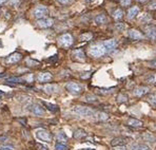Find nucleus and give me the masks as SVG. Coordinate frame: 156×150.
Returning <instances> with one entry per match:
<instances>
[{
    "instance_id": "f257e3e1",
    "label": "nucleus",
    "mask_w": 156,
    "mask_h": 150,
    "mask_svg": "<svg viewBox=\"0 0 156 150\" xmlns=\"http://www.w3.org/2000/svg\"><path fill=\"white\" fill-rule=\"evenodd\" d=\"M107 53L106 48L104 47L102 43H95V45H92L89 49V54H90L92 57L94 58H99L104 56V54Z\"/></svg>"
},
{
    "instance_id": "f03ea898",
    "label": "nucleus",
    "mask_w": 156,
    "mask_h": 150,
    "mask_svg": "<svg viewBox=\"0 0 156 150\" xmlns=\"http://www.w3.org/2000/svg\"><path fill=\"white\" fill-rule=\"evenodd\" d=\"M73 112L79 114V115H82V116H95L96 112L94 111L93 109L89 108V107H85V106H74L73 107Z\"/></svg>"
},
{
    "instance_id": "7ed1b4c3",
    "label": "nucleus",
    "mask_w": 156,
    "mask_h": 150,
    "mask_svg": "<svg viewBox=\"0 0 156 150\" xmlns=\"http://www.w3.org/2000/svg\"><path fill=\"white\" fill-rule=\"evenodd\" d=\"M35 135L41 142H47V143L52 142V139H53L52 134L50 133L48 130H45V129H39V130H37Z\"/></svg>"
},
{
    "instance_id": "20e7f679",
    "label": "nucleus",
    "mask_w": 156,
    "mask_h": 150,
    "mask_svg": "<svg viewBox=\"0 0 156 150\" xmlns=\"http://www.w3.org/2000/svg\"><path fill=\"white\" fill-rule=\"evenodd\" d=\"M73 41H74L73 37L70 34H63V35L59 36V38H58V43L62 48H70L73 45Z\"/></svg>"
},
{
    "instance_id": "39448f33",
    "label": "nucleus",
    "mask_w": 156,
    "mask_h": 150,
    "mask_svg": "<svg viewBox=\"0 0 156 150\" xmlns=\"http://www.w3.org/2000/svg\"><path fill=\"white\" fill-rule=\"evenodd\" d=\"M66 90L69 91V93H71V94H73V95L81 94L82 90H83V88H82L81 85H79V83H66Z\"/></svg>"
},
{
    "instance_id": "423d86ee",
    "label": "nucleus",
    "mask_w": 156,
    "mask_h": 150,
    "mask_svg": "<svg viewBox=\"0 0 156 150\" xmlns=\"http://www.w3.org/2000/svg\"><path fill=\"white\" fill-rule=\"evenodd\" d=\"M34 14V17L35 18H37V19H43V18H45L47 17V15L49 14V10L47 8V6H36L35 10H34L33 12Z\"/></svg>"
},
{
    "instance_id": "0eeeda50",
    "label": "nucleus",
    "mask_w": 156,
    "mask_h": 150,
    "mask_svg": "<svg viewBox=\"0 0 156 150\" xmlns=\"http://www.w3.org/2000/svg\"><path fill=\"white\" fill-rule=\"evenodd\" d=\"M130 142L129 137H126V136H117V137H114V139L111 141V145L113 147H119V146H125L128 143Z\"/></svg>"
},
{
    "instance_id": "6e6552de",
    "label": "nucleus",
    "mask_w": 156,
    "mask_h": 150,
    "mask_svg": "<svg viewBox=\"0 0 156 150\" xmlns=\"http://www.w3.org/2000/svg\"><path fill=\"white\" fill-rule=\"evenodd\" d=\"M72 57L76 61H80V62H85V54L81 49H77L72 52Z\"/></svg>"
},
{
    "instance_id": "1a4fd4ad",
    "label": "nucleus",
    "mask_w": 156,
    "mask_h": 150,
    "mask_svg": "<svg viewBox=\"0 0 156 150\" xmlns=\"http://www.w3.org/2000/svg\"><path fill=\"white\" fill-rule=\"evenodd\" d=\"M53 25H54V20L52 18H43V19H39L37 21V25L41 29L51 28Z\"/></svg>"
},
{
    "instance_id": "9d476101",
    "label": "nucleus",
    "mask_w": 156,
    "mask_h": 150,
    "mask_svg": "<svg viewBox=\"0 0 156 150\" xmlns=\"http://www.w3.org/2000/svg\"><path fill=\"white\" fill-rule=\"evenodd\" d=\"M29 110L33 114L38 115V116L39 115H42V114L44 113L43 108H42L40 105H38V104H32V105H30L29 106Z\"/></svg>"
},
{
    "instance_id": "9b49d317",
    "label": "nucleus",
    "mask_w": 156,
    "mask_h": 150,
    "mask_svg": "<svg viewBox=\"0 0 156 150\" xmlns=\"http://www.w3.org/2000/svg\"><path fill=\"white\" fill-rule=\"evenodd\" d=\"M52 78H53V76L50 72H41L37 75L36 79H37V81H39V83H47V81H52Z\"/></svg>"
},
{
    "instance_id": "f8f14e48",
    "label": "nucleus",
    "mask_w": 156,
    "mask_h": 150,
    "mask_svg": "<svg viewBox=\"0 0 156 150\" xmlns=\"http://www.w3.org/2000/svg\"><path fill=\"white\" fill-rule=\"evenodd\" d=\"M22 58V55L20 54V53H13V54H11V55L8 56V57H6V61L8 62V64H17V62H19L20 60H21Z\"/></svg>"
},
{
    "instance_id": "ddd939ff",
    "label": "nucleus",
    "mask_w": 156,
    "mask_h": 150,
    "mask_svg": "<svg viewBox=\"0 0 156 150\" xmlns=\"http://www.w3.org/2000/svg\"><path fill=\"white\" fill-rule=\"evenodd\" d=\"M128 35H129L130 38L134 39V40H139V39H143L145 35H143L140 31L135 30V29H131V30L128 32Z\"/></svg>"
},
{
    "instance_id": "4468645a",
    "label": "nucleus",
    "mask_w": 156,
    "mask_h": 150,
    "mask_svg": "<svg viewBox=\"0 0 156 150\" xmlns=\"http://www.w3.org/2000/svg\"><path fill=\"white\" fill-rule=\"evenodd\" d=\"M102 45L106 48L107 52H109V51H112L117 48V41L115 39H109V40H106V41L102 42Z\"/></svg>"
},
{
    "instance_id": "2eb2a0df",
    "label": "nucleus",
    "mask_w": 156,
    "mask_h": 150,
    "mask_svg": "<svg viewBox=\"0 0 156 150\" xmlns=\"http://www.w3.org/2000/svg\"><path fill=\"white\" fill-rule=\"evenodd\" d=\"M149 91H150V89H149L148 87H137L136 89H134L133 93H134V95L137 96V97H141L143 95L148 94Z\"/></svg>"
},
{
    "instance_id": "dca6fc26",
    "label": "nucleus",
    "mask_w": 156,
    "mask_h": 150,
    "mask_svg": "<svg viewBox=\"0 0 156 150\" xmlns=\"http://www.w3.org/2000/svg\"><path fill=\"white\" fill-rule=\"evenodd\" d=\"M147 31V37L152 40H156V27L155 25H149L146 28Z\"/></svg>"
},
{
    "instance_id": "f3484780",
    "label": "nucleus",
    "mask_w": 156,
    "mask_h": 150,
    "mask_svg": "<svg viewBox=\"0 0 156 150\" xmlns=\"http://www.w3.org/2000/svg\"><path fill=\"white\" fill-rule=\"evenodd\" d=\"M87 136H88V133L83 129H77L74 131V134H73V137L76 139H83Z\"/></svg>"
},
{
    "instance_id": "a211bd4d",
    "label": "nucleus",
    "mask_w": 156,
    "mask_h": 150,
    "mask_svg": "<svg viewBox=\"0 0 156 150\" xmlns=\"http://www.w3.org/2000/svg\"><path fill=\"white\" fill-rule=\"evenodd\" d=\"M42 90L48 94H53V93H56L58 91V87L56 85H45L42 87Z\"/></svg>"
},
{
    "instance_id": "6ab92c4d",
    "label": "nucleus",
    "mask_w": 156,
    "mask_h": 150,
    "mask_svg": "<svg viewBox=\"0 0 156 150\" xmlns=\"http://www.w3.org/2000/svg\"><path fill=\"white\" fill-rule=\"evenodd\" d=\"M127 123L130 127L133 128H141L143 126V123L139 120H136V118H129Z\"/></svg>"
},
{
    "instance_id": "aec40b11",
    "label": "nucleus",
    "mask_w": 156,
    "mask_h": 150,
    "mask_svg": "<svg viewBox=\"0 0 156 150\" xmlns=\"http://www.w3.org/2000/svg\"><path fill=\"white\" fill-rule=\"evenodd\" d=\"M95 117L96 120L99 121V122H106V121H108L110 118V115L108 113H106V112H96L95 114Z\"/></svg>"
},
{
    "instance_id": "412c9836",
    "label": "nucleus",
    "mask_w": 156,
    "mask_h": 150,
    "mask_svg": "<svg viewBox=\"0 0 156 150\" xmlns=\"http://www.w3.org/2000/svg\"><path fill=\"white\" fill-rule=\"evenodd\" d=\"M42 105H43L44 107L49 110V111L53 112V113H56V112H58V110H59V107H58L57 105H54V104H50V103H47V102H42Z\"/></svg>"
},
{
    "instance_id": "4be33fe9",
    "label": "nucleus",
    "mask_w": 156,
    "mask_h": 150,
    "mask_svg": "<svg viewBox=\"0 0 156 150\" xmlns=\"http://www.w3.org/2000/svg\"><path fill=\"white\" fill-rule=\"evenodd\" d=\"M138 13H139L138 6H132L129 11H128V19H133V18H135L136 15H138Z\"/></svg>"
},
{
    "instance_id": "5701e85b",
    "label": "nucleus",
    "mask_w": 156,
    "mask_h": 150,
    "mask_svg": "<svg viewBox=\"0 0 156 150\" xmlns=\"http://www.w3.org/2000/svg\"><path fill=\"white\" fill-rule=\"evenodd\" d=\"M96 25H104V23L108 22V17L104 14H100L98 16L95 17V19H94Z\"/></svg>"
},
{
    "instance_id": "b1692460",
    "label": "nucleus",
    "mask_w": 156,
    "mask_h": 150,
    "mask_svg": "<svg viewBox=\"0 0 156 150\" xmlns=\"http://www.w3.org/2000/svg\"><path fill=\"white\" fill-rule=\"evenodd\" d=\"M151 19H152V17H151L150 14H148V13H143V14L138 17V20H139V22H141V23H148Z\"/></svg>"
},
{
    "instance_id": "393cba45",
    "label": "nucleus",
    "mask_w": 156,
    "mask_h": 150,
    "mask_svg": "<svg viewBox=\"0 0 156 150\" xmlns=\"http://www.w3.org/2000/svg\"><path fill=\"white\" fill-rule=\"evenodd\" d=\"M56 139H57L58 143H66L68 141V136L66 135V133L63 132V131H60V132H58L57 135H56Z\"/></svg>"
},
{
    "instance_id": "a878e982",
    "label": "nucleus",
    "mask_w": 156,
    "mask_h": 150,
    "mask_svg": "<svg viewBox=\"0 0 156 150\" xmlns=\"http://www.w3.org/2000/svg\"><path fill=\"white\" fill-rule=\"evenodd\" d=\"M143 139H145L146 142L149 143H156V136L153 135L152 133H145L143 135Z\"/></svg>"
},
{
    "instance_id": "bb28decb",
    "label": "nucleus",
    "mask_w": 156,
    "mask_h": 150,
    "mask_svg": "<svg viewBox=\"0 0 156 150\" xmlns=\"http://www.w3.org/2000/svg\"><path fill=\"white\" fill-rule=\"evenodd\" d=\"M147 102H148L150 105L153 106V107H156V93L149 94L148 96H147Z\"/></svg>"
},
{
    "instance_id": "cd10ccee",
    "label": "nucleus",
    "mask_w": 156,
    "mask_h": 150,
    "mask_svg": "<svg viewBox=\"0 0 156 150\" xmlns=\"http://www.w3.org/2000/svg\"><path fill=\"white\" fill-rule=\"evenodd\" d=\"M146 81L150 85H156V74H150L146 77Z\"/></svg>"
},
{
    "instance_id": "c85d7f7f",
    "label": "nucleus",
    "mask_w": 156,
    "mask_h": 150,
    "mask_svg": "<svg viewBox=\"0 0 156 150\" xmlns=\"http://www.w3.org/2000/svg\"><path fill=\"white\" fill-rule=\"evenodd\" d=\"M113 17H114L116 20H120L121 18L123 17L122 10H120V8H117V10H115V11H114V13H113Z\"/></svg>"
},
{
    "instance_id": "c756f323",
    "label": "nucleus",
    "mask_w": 156,
    "mask_h": 150,
    "mask_svg": "<svg viewBox=\"0 0 156 150\" xmlns=\"http://www.w3.org/2000/svg\"><path fill=\"white\" fill-rule=\"evenodd\" d=\"M128 100H129V97H128L126 94H122V93H119V94H118V96H117V103L125 104V103H127Z\"/></svg>"
},
{
    "instance_id": "7c9ffc66",
    "label": "nucleus",
    "mask_w": 156,
    "mask_h": 150,
    "mask_svg": "<svg viewBox=\"0 0 156 150\" xmlns=\"http://www.w3.org/2000/svg\"><path fill=\"white\" fill-rule=\"evenodd\" d=\"M8 83H24V81L20 77H11V78H8L6 79Z\"/></svg>"
},
{
    "instance_id": "2f4dec72",
    "label": "nucleus",
    "mask_w": 156,
    "mask_h": 150,
    "mask_svg": "<svg viewBox=\"0 0 156 150\" xmlns=\"http://www.w3.org/2000/svg\"><path fill=\"white\" fill-rule=\"evenodd\" d=\"M92 37H93V35H92L91 33H85V34H81L79 38L81 41H88V40H90Z\"/></svg>"
},
{
    "instance_id": "473e14b6",
    "label": "nucleus",
    "mask_w": 156,
    "mask_h": 150,
    "mask_svg": "<svg viewBox=\"0 0 156 150\" xmlns=\"http://www.w3.org/2000/svg\"><path fill=\"white\" fill-rule=\"evenodd\" d=\"M85 100H87L88 103H96V102H97V97H96L95 95L88 94L85 96Z\"/></svg>"
},
{
    "instance_id": "72a5a7b5",
    "label": "nucleus",
    "mask_w": 156,
    "mask_h": 150,
    "mask_svg": "<svg viewBox=\"0 0 156 150\" xmlns=\"http://www.w3.org/2000/svg\"><path fill=\"white\" fill-rule=\"evenodd\" d=\"M55 150H68V146L62 143H57L55 145Z\"/></svg>"
},
{
    "instance_id": "f704fd0d",
    "label": "nucleus",
    "mask_w": 156,
    "mask_h": 150,
    "mask_svg": "<svg viewBox=\"0 0 156 150\" xmlns=\"http://www.w3.org/2000/svg\"><path fill=\"white\" fill-rule=\"evenodd\" d=\"M35 147L37 150H50L48 146H45V145H43V144H40V143H36Z\"/></svg>"
},
{
    "instance_id": "c9c22d12",
    "label": "nucleus",
    "mask_w": 156,
    "mask_h": 150,
    "mask_svg": "<svg viewBox=\"0 0 156 150\" xmlns=\"http://www.w3.org/2000/svg\"><path fill=\"white\" fill-rule=\"evenodd\" d=\"M27 66H30V67H35V66H38L39 62L36 60H33V59H31V58H27Z\"/></svg>"
},
{
    "instance_id": "e433bc0d",
    "label": "nucleus",
    "mask_w": 156,
    "mask_h": 150,
    "mask_svg": "<svg viewBox=\"0 0 156 150\" xmlns=\"http://www.w3.org/2000/svg\"><path fill=\"white\" fill-rule=\"evenodd\" d=\"M113 90L114 89H99L98 93H100V94H110V93L113 92Z\"/></svg>"
},
{
    "instance_id": "4c0bfd02",
    "label": "nucleus",
    "mask_w": 156,
    "mask_h": 150,
    "mask_svg": "<svg viewBox=\"0 0 156 150\" xmlns=\"http://www.w3.org/2000/svg\"><path fill=\"white\" fill-rule=\"evenodd\" d=\"M0 150H15V148H14V146H11V145H1Z\"/></svg>"
},
{
    "instance_id": "58836bf2",
    "label": "nucleus",
    "mask_w": 156,
    "mask_h": 150,
    "mask_svg": "<svg viewBox=\"0 0 156 150\" xmlns=\"http://www.w3.org/2000/svg\"><path fill=\"white\" fill-rule=\"evenodd\" d=\"M8 3H10L12 6H19L20 0H10V1H8Z\"/></svg>"
},
{
    "instance_id": "ea45409f",
    "label": "nucleus",
    "mask_w": 156,
    "mask_h": 150,
    "mask_svg": "<svg viewBox=\"0 0 156 150\" xmlns=\"http://www.w3.org/2000/svg\"><path fill=\"white\" fill-rule=\"evenodd\" d=\"M116 28H117L119 31H122V30H125L127 27H126V25H125V23H120V22H119V23H116Z\"/></svg>"
},
{
    "instance_id": "a19ab883",
    "label": "nucleus",
    "mask_w": 156,
    "mask_h": 150,
    "mask_svg": "<svg viewBox=\"0 0 156 150\" xmlns=\"http://www.w3.org/2000/svg\"><path fill=\"white\" fill-rule=\"evenodd\" d=\"M57 1L61 4H70L74 2V0H57Z\"/></svg>"
},
{
    "instance_id": "79ce46f5",
    "label": "nucleus",
    "mask_w": 156,
    "mask_h": 150,
    "mask_svg": "<svg viewBox=\"0 0 156 150\" xmlns=\"http://www.w3.org/2000/svg\"><path fill=\"white\" fill-rule=\"evenodd\" d=\"M137 150H151V148L148 147L147 145L141 144V145H139V146H138V149H137Z\"/></svg>"
},
{
    "instance_id": "37998d69",
    "label": "nucleus",
    "mask_w": 156,
    "mask_h": 150,
    "mask_svg": "<svg viewBox=\"0 0 156 150\" xmlns=\"http://www.w3.org/2000/svg\"><path fill=\"white\" fill-rule=\"evenodd\" d=\"M120 3H121V6H128L131 4V0H120Z\"/></svg>"
},
{
    "instance_id": "c03bdc74",
    "label": "nucleus",
    "mask_w": 156,
    "mask_h": 150,
    "mask_svg": "<svg viewBox=\"0 0 156 150\" xmlns=\"http://www.w3.org/2000/svg\"><path fill=\"white\" fill-rule=\"evenodd\" d=\"M149 8H150V10H156V0L152 1V2L149 4Z\"/></svg>"
},
{
    "instance_id": "a18cd8bd",
    "label": "nucleus",
    "mask_w": 156,
    "mask_h": 150,
    "mask_svg": "<svg viewBox=\"0 0 156 150\" xmlns=\"http://www.w3.org/2000/svg\"><path fill=\"white\" fill-rule=\"evenodd\" d=\"M114 150H128V149H127L125 146H119V147H116Z\"/></svg>"
},
{
    "instance_id": "49530a36",
    "label": "nucleus",
    "mask_w": 156,
    "mask_h": 150,
    "mask_svg": "<svg viewBox=\"0 0 156 150\" xmlns=\"http://www.w3.org/2000/svg\"><path fill=\"white\" fill-rule=\"evenodd\" d=\"M8 139V136H0V142H3V141H6Z\"/></svg>"
},
{
    "instance_id": "de8ad7c7",
    "label": "nucleus",
    "mask_w": 156,
    "mask_h": 150,
    "mask_svg": "<svg viewBox=\"0 0 156 150\" xmlns=\"http://www.w3.org/2000/svg\"><path fill=\"white\" fill-rule=\"evenodd\" d=\"M150 64H151V67H156V60L151 61V62H150Z\"/></svg>"
},
{
    "instance_id": "09e8293b",
    "label": "nucleus",
    "mask_w": 156,
    "mask_h": 150,
    "mask_svg": "<svg viewBox=\"0 0 156 150\" xmlns=\"http://www.w3.org/2000/svg\"><path fill=\"white\" fill-rule=\"evenodd\" d=\"M8 2V0H0V6L1 4H4V3H6Z\"/></svg>"
},
{
    "instance_id": "8fccbe9b",
    "label": "nucleus",
    "mask_w": 156,
    "mask_h": 150,
    "mask_svg": "<svg viewBox=\"0 0 156 150\" xmlns=\"http://www.w3.org/2000/svg\"><path fill=\"white\" fill-rule=\"evenodd\" d=\"M3 95H4V92H3V91H1V90H0V97H2Z\"/></svg>"
},
{
    "instance_id": "3c124183",
    "label": "nucleus",
    "mask_w": 156,
    "mask_h": 150,
    "mask_svg": "<svg viewBox=\"0 0 156 150\" xmlns=\"http://www.w3.org/2000/svg\"><path fill=\"white\" fill-rule=\"evenodd\" d=\"M19 121L20 123H22V124H23V126H25V121H23V120H18Z\"/></svg>"
},
{
    "instance_id": "603ef678",
    "label": "nucleus",
    "mask_w": 156,
    "mask_h": 150,
    "mask_svg": "<svg viewBox=\"0 0 156 150\" xmlns=\"http://www.w3.org/2000/svg\"><path fill=\"white\" fill-rule=\"evenodd\" d=\"M4 76H6V74H4V73H1V74H0V78L4 77Z\"/></svg>"
},
{
    "instance_id": "864d4df0",
    "label": "nucleus",
    "mask_w": 156,
    "mask_h": 150,
    "mask_svg": "<svg viewBox=\"0 0 156 150\" xmlns=\"http://www.w3.org/2000/svg\"><path fill=\"white\" fill-rule=\"evenodd\" d=\"M81 150H95V149H92V148H85V149H81Z\"/></svg>"
},
{
    "instance_id": "5fc2aeb1",
    "label": "nucleus",
    "mask_w": 156,
    "mask_h": 150,
    "mask_svg": "<svg viewBox=\"0 0 156 150\" xmlns=\"http://www.w3.org/2000/svg\"><path fill=\"white\" fill-rule=\"evenodd\" d=\"M136 1H139V2H145V1H147V0H136Z\"/></svg>"
}]
</instances>
